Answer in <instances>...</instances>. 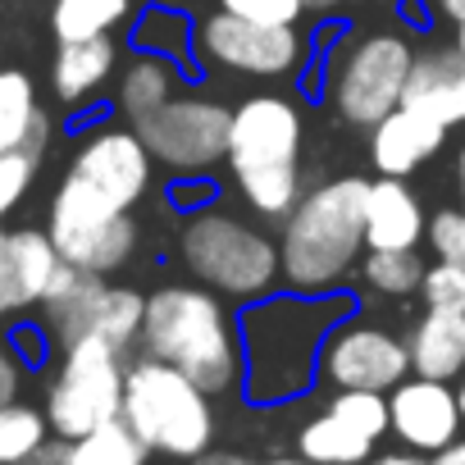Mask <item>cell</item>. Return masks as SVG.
I'll use <instances>...</instances> for the list:
<instances>
[{
  "mask_svg": "<svg viewBox=\"0 0 465 465\" xmlns=\"http://www.w3.org/2000/svg\"><path fill=\"white\" fill-rule=\"evenodd\" d=\"M142 320H146V297L137 288L105 283V292L96 297L87 338H101V342H110V347H119L128 356L133 347H142Z\"/></svg>",
  "mask_w": 465,
  "mask_h": 465,
  "instance_id": "83f0119b",
  "label": "cell"
},
{
  "mask_svg": "<svg viewBox=\"0 0 465 465\" xmlns=\"http://www.w3.org/2000/svg\"><path fill=\"white\" fill-rule=\"evenodd\" d=\"M302 151H306V114H302L297 96L252 92L232 105V128H228V169L232 173L302 164Z\"/></svg>",
  "mask_w": 465,
  "mask_h": 465,
  "instance_id": "4fadbf2b",
  "label": "cell"
},
{
  "mask_svg": "<svg viewBox=\"0 0 465 465\" xmlns=\"http://www.w3.org/2000/svg\"><path fill=\"white\" fill-rule=\"evenodd\" d=\"M256 465H311L306 456H270V460H256Z\"/></svg>",
  "mask_w": 465,
  "mask_h": 465,
  "instance_id": "bcb514c9",
  "label": "cell"
},
{
  "mask_svg": "<svg viewBox=\"0 0 465 465\" xmlns=\"http://www.w3.org/2000/svg\"><path fill=\"white\" fill-rule=\"evenodd\" d=\"M388 411H392V438L411 451H424V456H438L465 429L456 383L424 379V374H406L388 392Z\"/></svg>",
  "mask_w": 465,
  "mask_h": 465,
  "instance_id": "5bb4252c",
  "label": "cell"
},
{
  "mask_svg": "<svg viewBox=\"0 0 465 465\" xmlns=\"http://www.w3.org/2000/svg\"><path fill=\"white\" fill-rule=\"evenodd\" d=\"M429 5H433L438 15H447V19H456V15H465V0H429Z\"/></svg>",
  "mask_w": 465,
  "mask_h": 465,
  "instance_id": "7bdbcfd3",
  "label": "cell"
},
{
  "mask_svg": "<svg viewBox=\"0 0 465 465\" xmlns=\"http://www.w3.org/2000/svg\"><path fill=\"white\" fill-rule=\"evenodd\" d=\"M406 347H411V374L456 383L465 374V315L424 306V315L406 333Z\"/></svg>",
  "mask_w": 465,
  "mask_h": 465,
  "instance_id": "603a6c76",
  "label": "cell"
},
{
  "mask_svg": "<svg viewBox=\"0 0 465 465\" xmlns=\"http://www.w3.org/2000/svg\"><path fill=\"white\" fill-rule=\"evenodd\" d=\"M69 447H74L69 438H55V433H51V438L24 460V465H69Z\"/></svg>",
  "mask_w": 465,
  "mask_h": 465,
  "instance_id": "74e56055",
  "label": "cell"
},
{
  "mask_svg": "<svg viewBox=\"0 0 465 465\" xmlns=\"http://www.w3.org/2000/svg\"><path fill=\"white\" fill-rule=\"evenodd\" d=\"M46 232L64 265L92 270V274H119L133 252H137V219L133 210H114L96 196H87L78 183L60 178L51 210H46Z\"/></svg>",
  "mask_w": 465,
  "mask_h": 465,
  "instance_id": "9c48e42d",
  "label": "cell"
},
{
  "mask_svg": "<svg viewBox=\"0 0 465 465\" xmlns=\"http://www.w3.org/2000/svg\"><path fill=\"white\" fill-rule=\"evenodd\" d=\"M411 374V347L401 333H392L383 320L347 315L320 356V383L338 388H370V392H392Z\"/></svg>",
  "mask_w": 465,
  "mask_h": 465,
  "instance_id": "7c38bea8",
  "label": "cell"
},
{
  "mask_svg": "<svg viewBox=\"0 0 465 465\" xmlns=\"http://www.w3.org/2000/svg\"><path fill=\"white\" fill-rule=\"evenodd\" d=\"M401 105L438 119L447 133L465 124V60L456 46H424L415 51Z\"/></svg>",
  "mask_w": 465,
  "mask_h": 465,
  "instance_id": "ac0fdd59",
  "label": "cell"
},
{
  "mask_svg": "<svg viewBox=\"0 0 465 465\" xmlns=\"http://www.w3.org/2000/svg\"><path fill=\"white\" fill-rule=\"evenodd\" d=\"M306 10H311L315 19H333V15L347 10V5H342V0H306Z\"/></svg>",
  "mask_w": 465,
  "mask_h": 465,
  "instance_id": "b9f144b4",
  "label": "cell"
},
{
  "mask_svg": "<svg viewBox=\"0 0 465 465\" xmlns=\"http://www.w3.org/2000/svg\"><path fill=\"white\" fill-rule=\"evenodd\" d=\"M219 10L242 15L252 24H270V28H302V19L311 15L306 0H219Z\"/></svg>",
  "mask_w": 465,
  "mask_h": 465,
  "instance_id": "836d02e7",
  "label": "cell"
},
{
  "mask_svg": "<svg viewBox=\"0 0 465 465\" xmlns=\"http://www.w3.org/2000/svg\"><path fill=\"white\" fill-rule=\"evenodd\" d=\"M69 183H78L87 196L114 205V210H137L151 192L155 178V155L146 151L142 133L128 124H96L78 137L69 169Z\"/></svg>",
  "mask_w": 465,
  "mask_h": 465,
  "instance_id": "8fae6325",
  "label": "cell"
},
{
  "mask_svg": "<svg viewBox=\"0 0 465 465\" xmlns=\"http://www.w3.org/2000/svg\"><path fill=\"white\" fill-rule=\"evenodd\" d=\"M19 388H24V356L10 338H0V406L19 401Z\"/></svg>",
  "mask_w": 465,
  "mask_h": 465,
  "instance_id": "8d00e7d4",
  "label": "cell"
},
{
  "mask_svg": "<svg viewBox=\"0 0 465 465\" xmlns=\"http://www.w3.org/2000/svg\"><path fill=\"white\" fill-rule=\"evenodd\" d=\"M232 187H238L242 205L265 219V223H283L297 201L306 196V173L302 164H283V169H252V173H232Z\"/></svg>",
  "mask_w": 465,
  "mask_h": 465,
  "instance_id": "d4e9b609",
  "label": "cell"
},
{
  "mask_svg": "<svg viewBox=\"0 0 465 465\" xmlns=\"http://www.w3.org/2000/svg\"><path fill=\"white\" fill-rule=\"evenodd\" d=\"M51 146V114L37 101V87L24 69H0V155H46Z\"/></svg>",
  "mask_w": 465,
  "mask_h": 465,
  "instance_id": "44dd1931",
  "label": "cell"
},
{
  "mask_svg": "<svg viewBox=\"0 0 465 465\" xmlns=\"http://www.w3.org/2000/svg\"><path fill=\"white\" fill-rule=\"evenodd\" d=\"M420 302L429 311L465 315V261H429L424 283H420Z\"/></svg>",
  "mask_w": 465,
  "mask_h": 465,
  "instance_id": "d6a6232c",
  "label": "cell"
},
{
  "mask_svg": "<svg viewBox=\"0 0 465 465\" xmlns=\"http://www.w3.org/2000/svg\"><path fill=\"white\" fill-rule=\"evenodd\" d=\"M192 60L201 69H219L232 78L306 83V69L315 60V42L302 28H270V24H252V19L228 15V10H210L196 19Z\"/></svg>",
  "mask_w": 465,
  "mask_h": 465,
  "instance_id": "8992f818",
  "label": "cell"
},
{
  "mask_svg": "<svg viewBox=\"0 0 465 465\" xmlns=\"http://www.w3.org/2000/svg\"><path fill=\"white\" fill-rule=\"evenodd\" d=\"M415 64V46L406 33H351L329 60V105L351 128H374L388 119Z\"/></svg>",
  "mask_w": 465,
  "mask_h": 465,
  "instance_id": "52a82bcc",
  "label": "cell"
},
{
  "mask_svg": "<svg viewBox=\"0 0 465 465\" xmlns=\"http://www.w3.org/2000/svg\"><path fill=\"white\" fill-rule=\"evenodd\" d=\"M356 311L347 292H270L242 306V397L252 406L302 401L320 383V356L329 333Z\"/></svg>",
  "mask_w": 465,
  "mask_h": 465,
  "instance_id": "6da1fadb",
  "label": "cell"
},
{
  "mask_svg": "<svg viewBox=\"0 0 465 465\" xmlns=\"http://www.w3.org/2000/svg\"><path fill=\"white\" fill-rule=\"evenodd\" d=\"M183 92V69L169 55H151V51H133L128 64H119L114 78V110L128 124H142L146 114H155L160 105H169Z\"/></svg>",
  "mask_w": 465,
  "mask_h": 465,
  "instance_id": "7402d4cb",
  "label": "cell"
},
{
  "mask_svg": "<svg viewBox=\"0 0 465 465\" xmlns=\"http://www.w3.org/2000/svg\"><path fill=\"white\" fill-rule=\"evenodd\" d=\"M447 142V128L411 105H397L388 119H379L370 128V164L374 173L388 178H411L415 169H424Z\"/></svg>",
  "mask_w": 465,
  "mask_h": 465,
  "instance_id": "e0dca14e",
  "label": "cell"
},
{
  "mask_svg": "<svg viewBox=\"0 0 465 465\" xmlns=\"http://www.w3.org/2000/svg\"><path fill=\"white\" fill-rule=\"evenodd\" d=\"M105 274H92V270H78V265H60L46 302H42V329L46 338L64 351L69 342L87 338V324H92V311H96V297L105 292Z\"/></svg>",
  "mask_w": 465,
  "mask_h": 465,
  "instance_id": "ffe728a7",
  "label": "cell"
},
{
  "mask_svg": "<svg viewBox=\"0 0 465 465\" xmlns=\"http://www.w3.org/2000/svg\"><path fill=\"white\" fill-rule=\"evenodd\" d=\"M51 438V420L37 406L10 401L0 406V465H24Z\"/></svg>",
  "mask_w": 465,
  "mask_h": 465,
  "instance_id": "4dcf8cb0",
  "label": "cell"
},
{
  "mask_svg": "<svg viewBox=\"0 0 465 465\" xmlns=\"http://www.w3.org/2000/svg\"><path fill=\"white\" fill-rule=\"evenodd\" d=\"M133 128L142 133V142L155 155V164L192 178V173H210L214 164L228 160L232 110L219 96L192 87V92H178L169 105H160L155 114H146Z\"/></svg>",
  "mask_w": 465,
  "mask_h": 465,
  "instance_id": "30bf717a",
  "label": "cell"
},
{
  "mask_svg": "<svg viewBox=\"0 0 465 465\" xmlns=\"http://www.w3.org/2000/svg\"><path fill=\"white\" fill-rule=\"evenodd\" d=\"M187 465H256L252 456H242V451H223V447H210V451H201L196 460H187Z\"/></svg>",
  "mask_w": 465,
  "mask_h": 465,
  "instance_id": "ab89813d",
  "label": "cell"
},
{
  "mask_svg": "<svg viewBox=\"0 0 465 465\" xmlns=\"http://www.w3.org/2000/svg\"><path fill=\"white\" fill-rule=\"evenodd\" d=\"M151 447L128 429V420H110L69 447V465H146Z\"/></svg>",
  "mask_w": 465,
  "mask_h": 465,
  "instance_id": "f1b7e54d",
  "label": "cell"
},
{
  "mask_svg": "<svg viewBox=\"0 0 465 465\" xmlns=\"http://www.w3.org/2000/svg\"><path fill=\"white\" fill-rule=\"evenodd\" d=\"M192 33H196V19H187L183 5L151 0L142 15H133V46L151 51V55H169L178 64H196L192 60Z\"/></svg>",
  "mask_w": 465,
  "mask_h": 465,
  "instance_id": "484cf974",
  "label": "cell"
},
{
  "mask_svg": "<svg viewBox=\"0 0 465 465\" xmlns=\"http://www.w3.org/2000/svg\"><path fill=\"white\" fill-rule=\"evenodd\" d=\"M424 270L429 261L415 252H365L361 261V279L370 283V292L379 297H420V283H424Z\"/></svg>",
  "mask_w": 465,
  "mask_h": 465,
  "instance_id": "f546056e",
  "label": "cell"
},
{
  "mask_svg": "<svg viewBox=\"0 0 465 465\" xmlns=\"http://www.w3.org/2000/svg\"><path fill=\"white\" fill-rule=\"evenodd\" d=\"M164 5H187V0H164Z\"/></svg>",
  "mask_w": 465,
  "mask_h": 465,
  "instance_id": "681fc988",
  "label": "cell"
},
{
  "mask_svg": "<svg viewBox=\"0 0 465 465\" xmlns=\"http://www.w3.org/2000/svg\"><path fill=\"white\" fill-rule=\"evenodd\" d=\"M456 192H460V210H465V146L456 155Z\"/></svg>",
  "mask_w": 465,
  "mask_h": 465,
  "instance_id": "f6af8a7d",
  "label": "cell"
},
{
  "mask_svg": "<svg viewBox=\"0 0 465 465\" xmlns=\"http://www.w3.org/2000/svg\"><path fill=\"white\" fill-rule=\"evenodd\" d=\"M424 247L433 252V261H465V210L460 205L433 210Z\"/></svg>",
  "mask_w": 465,
  "mask_h": 465,
  "instance_id": "d590c367",
  "label": "cell"
},
{
  "mask_svg": "<svg viewBox=\"0 0 465 465\" xmlns=\"http://www.w3.org/2000/svg\"><path fill=\"white\" fill-rule=\"evenodd\" d=\"M178 261L187 274L219 297L252 306L283 288V252L279 238L223 205H196L178 228Z\"/></svg>",
  "mask_w": 465,
  "mask_h": 465,
  "instance_id": "277c9868",
  "label": "cell"
},
{
  "mask_svg": "<svg viewBox=\"0 0 465 465\" xmlns=\"http://www.w3.org/2000/svg\"><path fill=\"white\" fill-rule=\"evenodd\" d=\"M128 356L101 338H78L60 351V370L46 388V420L55 438H87L92 429L124 415Z\"/></svg>",
  "mask_w": 465,
  "mask_h": 465,
  "instance_id": "ba28073f",
  "label": "cell"
},
{
  "mask_svg": "<svg viewBox=\"0 0 465 465\" xmlns=\"http://www.w3.org/2000/svg\"><path fill=\"white\" fill-rule=\"evenodd\" d=\"M429 465H465V438H456L451 447H442L438 456H429Z\"/></svg>",
  "mask_w": 465,
  "mask_h": 465,
  "instance_id": "60d3db41",
  "label": "cell"
},
{
  "mask_svg": "<svg viewBox=\"0 0 465 465\" xmlns=\"http://www.w3.org/2000/svg\"><path fill=\"white\" fill-rule=\"evenodd\" d=\"M451 46L460 51V60H465V15H456L451 19Z\"/></svg>",
  "mask_w": 465,
  "mask_h": 465,
  "instance_id": "ee69618b",
  "label": "cell"
},
{
  "mask_svg": "<svg viewBox=\"0 0 465 465\" xmlns=\"http://www.w3.org/2000/svg\"><path fill=\"white\" fill-rule=\"evenodd\" d=\"M142 351L178 365L210 397L242 392L238 315L228 311V297H219L214 288H205L196 279L192 283H160L146 292Z\"/></svg>",
  "mask_w": 465,
  "mask_h": 465,
  "instance_id": "7a4b0ae2",
  "label": "cell"
},
{
  "mask_svg": "<svg viewBox=\"0 0 465 465\" xmlns=\"http://www.w3.org/2000/svg\"><path fill=\"white\" fill-rule=\"evenodd\" d=\"M365 196L370 178L338 173L297 201V210L279 223V252H283V283L292 292L329 297L365 261Z\"/></svg>",
  "mask_w": 465,
  "mask_h": 465,
  "instance_id": "3957f363",
  "label": "cell"
},
{
  "mask_svg": "<svg viewBox=\"0 0 465 465\" xmlns=\"http://www.w3.org/2000/svg\"><path fill=\"white\" fill-rule=\"evenodd\" d=\"M374 447H379L374 438H365L356 424H347L329 406L297 429V456H306L311 465H365Z\"/></svg>",
  "mask_w": 465,
  "mask_h": 465,
  "instance_id": "cb8c5ba5",
  "label": "cell"
},
{
  "mask_svg": "<svg viewBox=\"0 0 465 465\" xmlns=\"http://www.w3.org/2000/svg\"><path fill=\"white\" fill-rule=\"evenodd\" d=\"M60 265L64 261L46 228H5L0 232V320H19L28 311H42Z\"/></svg>",
  "mask_w": 465,
  "mask_h": 465,
  "instance_id": "9a60e30c",
  "label": "cell"
},
{
  "mask_svg": "<svg viewBox=\"0 0 465 465\" xmlns=\"http://www.w3.org/2000/svg\"><path fill=\"white\" fill-rule=\"evenodd\" d=\"M133 24V0H51L55 42H92L114 37V28Z\"/></svg>",
  "mask_w": 465,
  "mask_h": 465,
  "instance_id": "4316f807",
  "label": "cell"
},
{
  "mask_svg": "<svg viewBox=\"0 0 465 465\" xmlns=\"http://www.w3.org/2000/svg\"><path fill=\"white\" fill-rule=\"evenodd\" d=\"M124 420L128 429L169 460H196L201 451L214 447V397L187 379L178 365L155 361V356H137L128 361V379H124Z\"/></svg>",
  "mask_w": 465,
  "mask_h": 465,
  "instance_id": "5b68a950",
  "label": "cell"
},
{
  "mask_svg": "<svg viewBox=\"0 0 465 465\" xmlns=\"http://www.w3.org/2000/svg\"><path fill=\"white\" fill-rule=\"evenodd\" d=\"M342 5H365V0H342Z\"/></svg>",
  "mask_w": 465,
  "mask_h": 465,
  "instance_id": "c3c4849f",
  "label": "cell"
},
{
  "mask_svg": "<svg viewBox=\"0 0 465 465\" xmlns=\"http://www.w3.org/2000/svg\"><path fill=\"white\" fill-rule=\"evenodd\" d=\"M114 78H119V46H114V37L60 42V51L51 60V92H55V101L64 110H83Z\"/></svg>",
  "mask_w": 465,
  "mask_h": 465,
  "instance_id": "d6986e66",
  "label": "cell"
},
{
  "mask_svg": "<svg viewBox=\"0 0 465 465\" xmlns=\"http://www.w3.org/2000/svg\"><path fill=\"white\" fill-rule=\"evenodd\" d=\"M365 465H429V456L411 451V447H397V451H374Z\"/></svg>",
  "mask_w": 465,
  "mask_h": 465,
  "instance_id": "f35d334b",
  "label": "cell"
},
{
  "mask_svg": "<svg viewBox=\"0 0 465 465\" xmlns=\"http://www.w3.org/2000/svg\"><path fill=\"white\" fill-rule=\"evenodd\" d=\"M37 155L28 151H15V155H0V232H5V214L33 192V178H37Z\"/></svg>",
  "mask_w": 465,
  "mask_h": 465,
  "instance_id": "e575fe53",
  "label": "cell"
},
{
  "mask_svg": "<svg viewBox=\"0 0 465 465\" xmlns=\"http://www.w3.org/2000/svg\"><path fill=\"white\" fill-rule=\"evenodd\" d=\"M456 401H460V415H465V374L456 379Z\"/></svg>",
  "mask_w": 465,
  "mask_h": 465,
  "instance_id": "7dc6e473",
  "label": "cell"
},
{
  "mask_svg": "<svg viewBox=\"0 0 465 465\" xmlns=\"http://www.w3.org/2000/svg\"><path fill=\"white\" fill-rule=\"evenodd\" d=\"M429 238V210L406 178H370L365 196V247L370 252H415Z\"/></svg>",
  "mask_w": 465,
  "mask_h": 465,
  "instance_id": "2e32d148",
  "label": "cell"
},
{
  "mask_svg": "<svg viewBox=\"0 0 465 465\" xmlns=\"http://www.w3.org/2000/svg\"><path fill=\"white\" fill-rule=\"evenodd\" d=\"M329 411L342 415L347 424H356L365 438H388L392 433V411H388V392H370V388H338L329 397Z\"/></svg>",
  "mask_w": 465,
  "mask_h": 465,
  "instance_id": "1f68e13d",
  "label": "cell"
}]
</instances>
